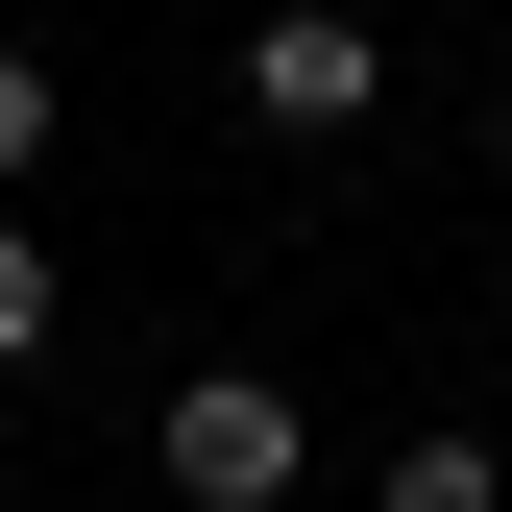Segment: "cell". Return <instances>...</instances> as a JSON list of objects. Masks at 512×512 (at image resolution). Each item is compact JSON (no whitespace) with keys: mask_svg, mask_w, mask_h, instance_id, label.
I'll return each instance as SVG.
<instances>
[{"mask_svg":"<svg viewBox=\"0 0 512 512\" xmlns=\"http://www.w3.org/2000/svg\"><path fill=\"white\" fill-rule=\"evenodd\" d=\"M49 317H74V269H49V244L0 220V366H49Z\"/></svg>","mask_w":512,"mask_h":512,"instance_id":"cell-5","label":"cell"},{"mask_svg":"<svg viewBox=\"0 0 512 512\" xmlns=\"http://www.w3.org/2000/svg\"><path fill=\"white\" fill-rule=\"evenodd\" d=\"M49 512H122V488H49Z\"/></svg>","mask_w":512,"mask_h":512,"instance_id":"cell-7","label":"cell"},{"mask_svg":"<svg viewBox=\"0 0 512 512\" xmlns=\"http://www.w3.org/2000/svg\"><path fill=\"white\" fill-rule=\"evenodd\" d=\"M366 512H512V464L439 415V439H391V464H366Z\"/></svg>","mask_w":512,"mask_h":512,"instance_id":"cell-3","label":"cell"},{"mask_svg":"<svg viewBox=\"0 0 512 512\" xmlns=\"http://www.w3.org/2000/svg\"><path fill=\"white\" fill-rule=\"evenodd\" d=\"M366 98H391V49H366L342 0H269V25H244V122H269V147H366Z\"/></svg>","mask_w":512,"mask_h":512,"instance_id":"cell-2","label":"cell"},{"mask_svg":"<svg viewBox=\"0 0 512 512\" xmlns=\"http://www.w3.org/2000/svg\"><path fill=\"white\" fill-rule=\"evenodd\" d=\"M147 488L171 512H317V415L269 391V366H196V391L147 415Z\"/></svg>","mask_w":512,"mask_h":512,"instance_id":"cell-1","label":"cell"},{"mask_svg":"<svg viewBox=\"0 0 512 512\" xmlns=\"http://www.w3.org/2000/svg\"><path fill=\"white\" fill-rule=\"evenodd\" d=\"M74 147V74H49V49H0V220H25V171Z\"/></svg>","mask_w":512,"mask_h":512,"instance_id":"cell-4","label":"cell"},{"mask_svg":"<svg viewBox=\"0 0 512 512\" xmlns=\"http://www.w3.org/2000/svg\"><path fill=\"white\" fill-rule=\"evenodd\" d=\"M488 196H512V98H488Z\"/></svg>","mask_w":512,"mask_h":512,"instance_id":"cell-6","label":"cell"}]
</instances>
